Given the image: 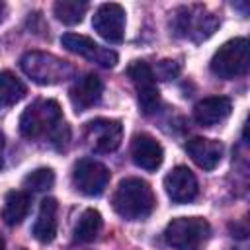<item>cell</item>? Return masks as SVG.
I'll return each mask as SVG.
<instances>
[{
    "label": "cell",
    "instance_id": "8992f818",
    "mask_svg": "<svg viewBox=\"0 0 250 250\" xmlns=\"http://www.w3.org/2000/svg\"><path fill=\"white\" fill-rule=\"evenodd\" d=\"M217 25H219V18L213 16L203 6H184L176 12V18H174L176 33L197 43L211 37Z\"/></svg>",
    "mask_w": 250,
    "mask_h": 250
},
{
    "label": "cell",
    "instance_id": "7402d4cb",
    "mask_svg": "<svg viewBox=\"0 0 250 250\" xmlns=\"http://www.w3.org/2000/svg\"><path fill=\"white\" fill-rule=\"evenodd\" d=\"M55 184V172L51 168H35L23 178V188L29 191H45Z\"/></svg>",
    "mask_w": 250,
    "mask_h": 250
},
{
    "label": "cell",
    "instance_id": "ac0fdd59",
    "mask_svg": "<svg viewBox=\"0 0 250 250\" xmlns=\"http://www.w3.org/2000/svg\"><path fill=\"white\" fill-rule=\"evenodd\" d=\"M29 211V193L21 189H12L6 193L4 207H2V219L6 225L16 227L20 225Z\"/></svg>",
    "mask_w": 250,
    "mask_h": 250
},
{
    "label": "cell",
    "instance_id": "5b68a950",
    "mask_svg": "<svg viewBox=\"0 0 250 250\" xmlns=\"http://www.w3.org/2000/svg\"><path fill=\"white\" fill-rule=\"evenodd\" d=\"M248 66H250V55H248L246 37H234L223 43L211 59V72L225 80L244 76L248 72Z\"/></svg>",
    "mask_w": 250,
    "mask_h": 250
},
{
    "label": "cell",
    "instance_id": "d4e9b609",
    "mask_svg": "<svg viewBox=\"0 0 250 250\" xmlns=\"http://www.w3.org/2000/svg\"><path fill=\"white\" fill-rule=\"evenodd\" d=\"M0 250H6V244H4V238L0 236Z\"/></svg>",
    "mask_w": 250,
    "mask_h": 250
},
{
    "label": "cell",
    "instance_id": "ba28073f",
    "mask_svg": "<svg viewBox=\"0 0 250 250\" xmlns=\"http://www.w3.org/2000/svg\"><path fill=\"white\" fill-rule=\"evenodd\" d=\"M84 139L86 145L94 152H113L119 148L123 141V125L117 119H107V117H98L86 123L84 129Z\"/></svg>",
    "mask_w": 250,
    "mask_h": 250
},
{
    "label": "cell",
    "instance_id": "9a60e30c",
    "mask_svg": "<svg viewBox=\"0 0 250 250\" xmlns=\"http://www.w3.org/2000/svg\"><path fill=\"white\" fill-rule=\"evenodd\" d=\"M232 111V102L225 96H209L195 104L193 107V119L201 127H213L221 121H225Z\"/></svg>",
    "mask_w": 250,
    "mask_h": 250
},
{
    "label": "cell",
    "instance_id": "9c48e42d",
    "mask_svg": "<svg viewBox=\"0 0 250 250\" xmlns=\"http://www.w3.org/2000/svg\"><path fill=\"white\" fill-rule=\"evenodd\" d=\"M109 178H111L109 170L102 162H98L94 158L78 160L74 164V170H72V184H74V188L80 193L88 195V197H96V195L104 193V189L109 184Z\"/></svg>",
    "mask_w": 250,
    "mask_h": 250
},
{
    "label": "cell",
    "instance_id": "3957f363",
    "mask_svg": "<svg viewBox=\"0 0 250 250\" xmlns=\"http://www.w3.org/2000/svg\"><path fill=\"white\" fill-rule=\"evenodd\" d=\"M20 68L27 78H31L35 84H41V86H53V84L64 82L74 72L66 61L43 51L25 53L20 59Z\"/></svg>",
    "mask_w": 250,
    "mask_h": 250
},
{
    "label": "cell",
    "instance_id": "e0dca14e",
    "mask_svg": "<svg viewBox=\"0 0 250 250\" xmlns=\"http://www.w3.org/2000/svg\"><path fill=\"white\" fill-rule=\"evenodd\" d=\"M57 201L53 197H45L39 205V213H37V219L33 223V236L35 240L47 244V242H53L55 234H57Z\"/></svg>",
    "mask_w": 250,
    "mask_h": 250
},
{
    "label": "cell",
    "instance_id": "2e32d148",
    "mask_svg": "<svg viewBox=\"0 0 250 250\" xmlns=\"http://www.w3.org/2000/svg\"><path fill=\"white\" fill-rule=\"evenodd\" d=\"M186 152L189 158L203 170H213L219 166L223 158V145L213 139L205 137H193L186 143Z\"/></svg>",
    "mask_w": 250,
    "mask_h": 250
},
{
    "label": "cell",
    "instance_id": "cb8c5ba5",
    "mask_svg": "<svg viewBox=\"0 0 250 250\" xmlns=\"http://www.w3.org/2000/svg\"><path fill=\"white\" fill-rule=\"evenodd\" d=\"M2 152H4V137H2V133H0V170H2V166H4V158H2Z\"/></svg>",
    "mask_w": 250,
    "mask_h": 250
},
{
    "label": "cell",
    "instance_id": "603a6c76",
    "mask_svg": "<svg viewBox=\"0 0 250 250\" xmlns=\"http://www.w3.org/2000/svg\"><path fill=\"white\" fill-rule=\"evenodd\" d=\"M154 76H158L160 80H170V78H176L178 72H180V64L176 61H170V59H164L156 64V70H152Z\"/></svg>",
    "mask_w": 250,
    "mask_h": 250
},
{
    "label": "cell",
    "instance_id": "52a82bcc",
    "mask_svg": "<svg viewBox=\"0 0 250 250\" xmlns=\"http://www.w3.org/2000/svg\"><path fill=\"white\" fill-rule=\"evenodd\" d=\"M127 76L131 78L135 90H137V100L139 107L145 115L154 113L160 107V94L156 88V76L148 62L145 61H133L127 66Z\"/></svg>",
    "mask_w": 250,
    "mask_h": 250
},
{
    "label": "cell",
    "instance_id": "6da1fadb",
    "mask_svg": "<svg viewBox=\"0 0 250 250\" xmlns=\"http://www.w3.org/2000/svg\"><path fill=\"white\" fill-rule=\"evenodd\" d=\"M20 133L25 139L45 135L57 148H64L70 139L68 125L62 119V109L55 100H37L27 105L20 117Z\"/></svg>",
    "mask_w": 250,
    "mask_h": 250
},
{
    "label": "cell",
    "instance_id": "ffe728a7",
    "mask_svg": "<svg viewBox=\"0 0 250 250\" xmlns=\"http://www.w3.org/2000/svg\"><path fill=\"white\" fill-rule=\"evenodd\" d=\"M25 96V86L23 82L12 74L10 70L0 72V107L4 105H14Z\"/></svg>",
    "mask_w": 250,
    "mask_h": 250
},
{
    "label": "cell",
    "instance_id": "7a4b0ae2",
    "mask_svg": "<svg viewBox=\"0 0 250 250\" xmlns=\"http://www.w3.org/2000/svg\"><path fill=\"white\" fill-rule=\"evenodd\" d=\"M113 209L125 221H141L146 219L156 205V197L152 188L141 178H125L119 182L113 193Z\"/></svg>",
    "mask_w": 250,
    "mask_h": 250
},
{
    "label": "cell",
    "instance_id": "277c9868",
    "mask_svg": "<svg viewBox=\"0 0 250 250\" xmlns=\"http://www.w3.org/2000/svg\"><path fill=\"white\" fill-rule=\"evenodd\" d=\"M211 234L203 217H178L166 225L164 240L172 250H199Z\"/></svg>",
    "mask_w": 250,
    "mask_h": 250
},
{
    "label": "cell",
    "instance_id": "5bb4252c",
    "mask_svg": "<svg viewBox=\"0 0 250 250\" xmlns=\"http://www.w3.org/2000/svg\"><path fill=\"white\" fill-rule=\"evenodd\" d=\"M131 156L139 168L152 172L160 168L164 160V150H162V145L154 137L141 133V135H135L131 141Z\"/></svg>",
    "mask_w": 250,
    "mask_h": 250
},
{
    "label": "cell",
    "instance_id": "4fadbf2b",
    "mask_svg": "<svg viewBox=\"0 0 250 250\" xmlns=\"http://www.w3.org/2000/svg\"><path fill=\"white\" fill-rule=\"evenodd\" d=\"M102 94H104V82L96 74H84L76 78L68 90V98L74 111H86L88 107L100 102Z\"/></svg>",
    "mask_w": 250,
    "mask_h": 250
},
{
    "label": "cell",
    "instance_id": "30bf717a",
    "mask_svg": "<svg viewBox=\"0 0 250 250\" xmlns=\"http://www.w3.org/2000/svg\"><path fill=\"white\" fill-rule=\"evenodd\" d=\"M61 45L66 51L74 53V55H80V57H84L88 61L98 62L100 66L111 68V66L117 64V53L115 51L98 45L94 39H90L86 35H80V33H64L61 37Z\"/></svg>",
    "mask_w": 250,
    "mask_h": 250
},
{
    "label": "cell",
    "instance_id": "d6986e66",
    "mask_svg": "<svg viewBox=\"0 0 250 250\" xmlns=\"http://www.w3.org/2000/svg\"><path fill=\"white\" fill-rule=\"evenodd\" d=\"M102 227H104V219H102L100 211L98 209H86L74 227V240L82 242V244L92 242L98 238Z\"/></svg>",
    "mask_w": 250,
    "mask_h": 250
},
{
    "label": "cell",
    "instance_id": "8fae6325",
    "mask_svg": "<svg viewBox=\"0 0 250 250\" xmlns=\"http://www.w3.org/2000/svg\"><path fill=\"white\" fill-rule=\"evenodd\" d=\"M92 27L105 41L121 43L123 35H125V10H123V6L115 4V2L102 4L92 18Z\"/></svg>",
    "mask_w": 250,
    "mask_h": 250
},
{
    "label": "cell",
    "instance_id": "44dd1931",
    "mask_svg": "<svg viewBox=\"0 0 250 250\" xmlns=\"http://www.w3.org/2000/svg\"><path fill=\"white\" fill-rule=\"evenodd\" d=\"M88 10V2L84 0H59L53 6V12L59 21L64 25H76L82 21L84 14Z\"/></svg>",
    "mask_w": 250,
    "mask_h": 250
},
{
    "label": "cell",
    "instance_id": "7c38bea8",
    "mask_svg": "<svg viewBox=\"0 0 250 250\" xmlns=\"http://www.w3.org/2000/svg\"><path fill=\"white\" fill-rule=\"evenodd\" d=\"M164 189L174 203H189L195 199L199 186L188 166H176L164 176Z\"/></svg>",
    "mask_w": 250,
    "mask_h": 250
}]
</instances>
